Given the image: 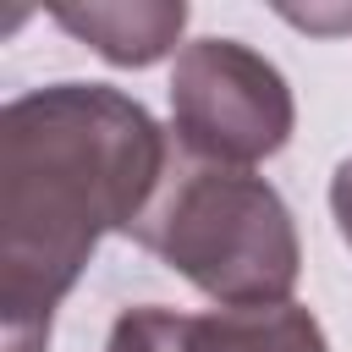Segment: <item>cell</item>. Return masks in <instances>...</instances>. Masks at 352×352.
<instances>
[{
	"label": "cell",
	"instance_id": "3",
	"mask_svg": "<svg viewBox=\"0 0 352 352\" xmlns=\"http://www.w3.org/2000/svg\"><path fill=\"white\" fill-rule=\"evenodd\" d=\"M170 121L187 160L248 170L286 148L292 88L286 77L236 38H192L170 72Z\"/></svg>",
	"mask_w": 352,
	"mask_h": 352
},
{
	"label": "cell",
	"instance_id": "4",
	"mask_svg": "<svg viewBox=\"0 0 352 352\" xmlns=\"http://www.w3.org/2000/svg\"><path fill=\"white\" fill-rule=\"evenodd\" d=\"M104 352H330V346L319 319L297 302L220 308V314H176L143 302L110 324Z\"/></svg>",
	"mask_w": 352,
	"mask_h": 352
},
{
	"label": "cell",
	"instance_id": "6",
	"mask_svg": "<svg viewBox=\"0 0 352 352\" xmlns=\"http://www.w3.org/2000/svg\"><path fill=\"white\" fill-rule=\"evenodd\" d=\"M330 214H336L341 242L352 248V160H341V165H336V176H330Z\"/></svg>",
	"mask_w": 352,
	"mask_h": 352
},
{
	"label": "cell",
	"instance_id": "5",
	"mask_svg": "<svg viewBox=\"0 0 352 352\" xmlns=\"http://www.w3.org/2000/svg\"><path fill=\"white\" fill-rule=\"evenodd\" d=\"M55 22L116 66H154L160 55L176 50L187 28V6L182 0H88V6H60Z\"/></svg>",
	"mask_w": 352,
	"mask_h": 352
},
{
	"label": "cell",
	"instance_id": "2",
	"mask_svg": "<svg viewBox=\"0 0 352 352\" xmlns=\"http://www.w3.org/2000/svg\"><path fill=\"white\" fill-rule=\"evenodd\" d=\"M126 236L226 308L286 302L302 264L286 198L253 170L204 160H170Z\"/></svg>",
	"mask_w": 352,
	"mask_h": 352
},
{
	"label": "cell",
	"instance_id": "1",
	"mask_svg": "<svg viewBox=\"0 0 352 352\" xmlns=\"http://www.w3.org/2000/svg\"><path fill=\"white\" fill-rule=\"evenodd\" d=\"M165 132L104 82H50L0 110V352H44L104 231L165 182Z\"/></svg>",
	"mask_w": 352,
	"mask_h": 352
}]
</instances>
